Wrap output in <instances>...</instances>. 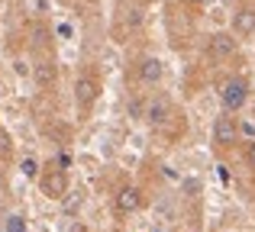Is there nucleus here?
I'll list each match as a JSON object with an SVG mask.
<instances>
[{
	"mask_svg": "<svg viewBox=\"0 0 255 232\" xmlns=\"http://www.w3.org/2000/svg\"><path fill=\"white\" fill-rule=\"evenodd\" d=\"M220 103H223L226 113H239V110L249 103V81L239 75L226 77L223 84H220Z\"/></svg>",
	"mask_w": 255,
	"mask_h": 232,
	"instance_id": "obj_1",
	"label": "nucleus"
},
{
	"mask_svg": "<svg viewBox=\"0 0 255 232\" xmlns=\"http://www.w3.org/2000/svg\"><path fill=\"white\" fill-rule=\"evenodd\" d=\"M239 142V123L233 113H220L217 119H213V145L217 149H233V145Z\"/></svg>",
	"mask_w": 255,
	"mask_h": 232,
	"instance_id": "obj_2",
	"label": "nucleus"
},
{
	"mask_svg": "<svg viewBox=\"0 0 255 232\" xmlns=\"http://www.w3.org/2000/svg\"><path fill=\"white\" fill-rule=\"evenodd\" d=\"M39 187H42V194L49 197V200H62L65 194H68V171L62 168H49L39 174Z\"/></svg>",
	"mask_w": 255,
	"mask_h": 232,
	"instance_id": "obj_3",
	"label": "nucleus"
},
{
	"mask_svg": "<svg viewBox=\"0 0 255 232\" xmlns=\"http://www.w3.org/2000/svg\"><path fill=\"white\" fill-rule=\"evenodd\" d=\"M142 203H145V197H142V190H139L136 184H123V187L117 190V197H113V210H117V213H123V216L139 213V210H142Z\"/></svg>",
	"mask_w": 255,
	"mask_h": 232,
	"instance_id": "obj_4",
	"label": "nucleus"
},
{
	"mask_svg": "<svg viewBox=\"0 0 255 232\" xmlns=\"http://www.w3.org/2000/svg\"><path fill=\"white\" fill-rule=\"evenodd\" d=\"M239 49V39L233 36V32H213L210 39H207V55L213 58V62H223V58H233Z\"/></svg>",
	"mask_w": 255,
	"mask_h": 232,
	"instance_id": "obj_5",
	"label": "nucleus"
},
{
	"mask_svg": "<svg viewBox=\"0 0 255 232\" xmlns=\"http://www.w3.org/2000/svg\"><path fill=\"white\" fill-rule=\"evenodd\" d=\"M97 97H100V81L94 75H81L75 81V100H78V107H94L97 103Z\"/></svg>",
	"mask_w": 255,
	"mask_h": 232,
	"instance_id": "obj_6",
	"label": "nucleus"
},
{
	"mask_svg": "<svg viewBox=\"0 0 255 232\" xmlns=\"http://www.w3.org/2000/svg\"><path fill=\"white\" fill-rule=\"evenodd\" d=\"M230 32L236 39H249L255 32V6H239L230 19Z\"/></svg>",
	"mask_w": 255,
	"mask_h": 232,
	"instance_id": "obj_7",
	"label": "nucleus"
},
{
	"mask_svg": "<svg viewBox=\"0 0 255 232\" xmlns=\"http://www.w3.org/2000/svg\"><path fill=\"white\" fill-rule=\"evenodd\" d=\"M136 75H139V81H142V84H158L165 77V62H162V58H155V55H145V58H139Z\"/></svg>",
	"mask_w": 255,
	"mask_h": 232,
	"instance_id": "obj_8",
	"label": "nucleus"
},
{
	"mask_svg": "<svg viewBox=\"0 0 255 232\" xmlns=\"http://www.w3.org/2000/svg\"><path fill=\"white\" fill-rule=\"evenodd\" d=\"M168 116H171V103L165 100V97H158V100H152L149 107H145V119H149V123L155 126V129L168 123Z\"/></svg>",
	"mask_w": 255,
	"mask_h": 232,
	"instance_id": "obj_9",
	"label": "nucleus"
},
{
	"mask_svg": "<svg viewBox=\"0 0 255 232\" xmlns=\"http://www.w3.org/2000/svg\"><path fill=\"white\" fill-rule=\"evenodd\" d=\"M32 77H36L39 87H52V84H55V65L52 62H39L36 68H32Z\"/></svg>",
	"mask_w": 255,
	"mask_h": 232,
	"instance_id": "obj_10",
	"label": "nucleus"
},
{
	"mask_svg": "<svg viewBox=\"0 0 255 232\" xmlns=\"http://www.w3.org/2000/svg\"><path fill=\"white\" fill-rule=\"evenodd\" d=\"M81 203H84V190H68V194L62 197V210H65V216H75L78 210H81Z\"/></svg>",
	"mask_w": 255,
	"mask_h": 232,
	"instance_id": "obj_11",
	"label": "nucleus"
},
{
	"mask_svg": "<svg viewBox=\"0 0 255 232\" xmlns=\"http://www.w3.org/2000/svg\"><path fill=\"white\" fill-rule=\"evenodd\" d=\"M19 171H23V177H29V181H39V164L32 161V158H23Z\"/></svg>",
	"mask_w": 255,
	"mask_h": 232,
	"instance_id": "obj_12",
	"label": "nucleus"
},
{
	"mask_svg": "<svg viewBox=\"0 0 255 232\" xmlns=\"http://www.w3.org/2000/svg\"><path fill=\"white\" fill-rule=\"evenodd\" d=\"M6 232H26V220H23V216H16V213H13L10 220H6Z\"/></svg>",
	"mask_w": 255,
	"mask_h": 232,
	"instance_id": "obj_13",
	"label": "nucleus"
},
{
	"mask_svg": "<svg viewBox=\"0 0 255 232\" xmlns=\"http://www.w3.org/2000/svg\"><path fill=\"white\" fill-rule=\"evenodd\" d=\"M55 168H62V171L71 168V152H58L55 155Z\"/></svg>",
	"mask_w": 255,
	"mask_h": 232,
	"instance_id": "obj_14",
	"label": "nucleus"
},
{
	"mask_svg": "<svg viewBox=\"0 0 255 232\" xmlns=\"http://www.w3.org/2000/svg\"><path fill=\"white\" fill-rule=\"evenodd\" d=\"M246 161H249V168L255 171V139L249 142V149H246Z\"/></svg>",
	"mask_w": 255,
	"mask_h": 232,
	"instance_id": "obj_15",
	"label": "nucleus"
},
{
	"mask_svg": "<svg viewBox=\"0 0 255 232\" xmlns=\"http://www.w3.org/2000/svg\"><path fill=\"white\" fill-rule=\"evenodd\" d=\"M0 155H10V136L0 132Z\"/></svg>",
	"mask_w": 255,
	"mask_h": 232,
	"instance_id": "obj_16",
	"label": "nucleus"
},
{
	"mask_svg": "<svg viewBox=\"0 0 255 232\" xmlns=\"http://www.w3.org/2000/svg\"><path fill=\"white\" fill-rule=\"evenodd\" d=\"M184 3H191V6H200V3H207V0H184Z\"/></svg>",
	"mask_w": 255,
	"mask_h": 232,
	"instance_id": "obj_17",
	"label": "nucleus"
},
{
	"mask_svg": "<svg viewBox=\"0 0 255 232\" xmlns=\"http://www.w3.org/2000/svg\"><path fill=\"white\" fill-rule=\"evenodd\" d=\"M71 232H84V226H75V229H71Z\"/></svg>",
	"mask_w": 255,
	"mask_h": 232,
	"instance_id": "obj_18",
	"label": "nucleus"
}]
</instances>
